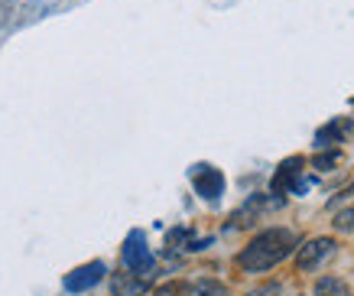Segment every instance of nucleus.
I'll use <instances>...</instances> for the list:
<instances>
[{"label": "nucleus", "mask_w": 354, "mask_h": 296, "mask_svg": "<svg viewBox=\"0 0 354 296\" xmlns=\"http://www.w3.org/2000/svg\"><path fill=\"white\" fill-rule=\"evenodd\" d=\"M292 247H296V234L290 228H267L237 254V267L247 274H263V270L283 264L292 254Z\"/></svg>", "instance_id": "f257e3e1"}, {"label": "nucleus", "mask_w": 354, "mask_h": 296, "mask_svg": "<svg viewBox=\"0 0 354 296\" xmlns=\"http://www.w3.org/2000/svg\"><path fill=\"white\" fill-rule=\"evenodd\" d=\"M147 290V277H140V274H118L114 277V296H137Z\"/></svg>", "instance_id": "0eeeda50"}, {"label": "nucleus", "mask_w": 354, "mask_h": 296, "mask_svg": "<svg viewBox=\"0 0 354 296\" xmlns=\"http://www.w3.org/2000/svg\"><path fill=\"white\" fill-rule=\"evenodd\" d=\"M183 296H227V286L218 284V280H208V277H202V280H195L192 286H185Z\"/></svg>", "instance_id": "1a4fd4ad"}, {"label": "nucleus", "mask_w": 354, "mask_h": 296, "mask_svg": "<svg viewBox=\"0 0 354 296\" xmlns=\"http://www.w3.org/2000/svg\"><path fill=\"white\" fill-rule=\"evenodd\" d=\"M338 159H342V153H325V157H315L312 163L319 169H328V166H338Z\"/></svg>", "instance_id": "f8f14e48"}, {"label": "nucleus", "mask_w": 354, "mask_h": 296, "mask_svg": "<svg viewBox=\"0 0 354 296\" xmlns=\"http://www.w3.org/2000/svg\"><path fill=\"white\" fill-rule=\"evenodd\" d=\"M192 186L202 199L215 202V199H221V192H225V176H221L215 166H205L202 163V166H192Z\"/></svg>", "instance_id": "39448f33"}, {"label": "nucleus", "mask_w": 354, "mask_h": 296, "mask_svg": "<svg viewBox=\"0 0 354 296\" xmlns=\"http://www.w3.org/2000/svg\"><path fill=\"white\" fill-rule=\"evenodd\" d=\"M335 251H338L335 238H312V241H306L299 247V254H296V267L306 270V274H309V270H319L325 261H332Z\"/></svg>", "instance_id": "7ed1b4c3"}, {"label": "nucleus", "mask_w": 354, "mask_h": 296, "mask_svg": "<svg viewBox=\"0 0 354 296\" xmlns=\"http://www.w3.org/2000/svg\"><path fill=\"white\" fill-rule=\"evenodd\" d=\"M104 274H108V267L101 264V261L78 267V270H72V274L65 277V290H68V293H85V290H91L95 284H101Z\"/></svg>", "instance_id": "423d86ee"}, {"label": "nucleus", "mask_w": 354, "mask_h": 296, "mask_svg": "<svg viewBox=\"0 0 354 296\" xmlns=\"http://www.w3.org/2000/svg\"><path fill=\"white\" fill-rule=\"evenodd\" d=\"M312 296H351V290H348V284L338 280V277H322V280H315Z\"/></svg>", "instance_id": "9d476101"}, {"label": "nucleus", "mask_w": 354, "mask_h": 296, "mask_svg": "<svg viewBox=\"0 0 354 296\" xmlns=\"http://www.w3.org/2000/svg\"><path fill=\"white\" fill-rule=\"evenodd\" d=\"M302 157H290L279 163V169L273 173V182H270V192L273 195H286V192H302L306 182H299V173H302Z\"/></svg>", "instance_id": "20e7f679"}, {"label": "nucleus", "mask_w": 354, "mask_h": 296, "mask_svg": "<svg viewBox=\"0 0 354 296\" xmlns=\"http://www.w3.org/2000/svg\"><path fill=\"white\" fill-rule=\"evenodd\" d=\"M247 296H270V290H254V293H247Z\"/></svg>", "instance_id": "4468645a"}, {"label": "nucleus", "mask_w": 354, "mask_h": 296, "mask_svg": "<svg viewBox=\"0 0 354 296\" xmlns=\"http://www.w3.org/2000/svg\"><path fill=\"white\" fill-rule=\"evenodd\" d=\"M120 257H124V267H127L130 274H140V277H147L153 270V264H156V261H153V254H150V247H147L143 232H130L127 234Z\"/></svg>", "instance_id": "f03ea898"}, {"label": "nucleus", "mask_w": 354, "mask_h": 296, "mask_svg": "<svg viewBox=\"0 0 354 296\" xmlns=\"http://www.w3.org/2000/svg\"><path fill=\"white\" fill-rule=\"evenodd\" d=\"M183 293H185L183 284H169V286H162V290H156V296H183Z\"/></svg>", "instance_id": "ddd939ff"}, {"label": "nucleus", "mask_w": 354, "mask_h": 296, "mask_svg": "<svg viewBox=\"0 0 354 296\" xmlns=\"http://www.w3.org/2000/svg\"><path fill=\"white\" fill-rule=\"evenodd\" d=\"M348 130H351V121H335V124L322 127V130H319V137H315V147H332V143H342Z\"/></svg>", "instance_id": "6e6552de"}, {"label": "nucleus", "mask_w": 354, "mask_h": 296, "mask_svg": "<svg viewBox=\"0 0 354 296\" xmlns=\"http://www.w3.org/2000/svg\"><path fill=\"white\" fill-rule=\"evenodd\" d=\"M335 232H342V234H348V232H354V205H348L344 211H338L335 215Z\"/></svg>", "instance_id": "9b49d317"}]
</instances>
